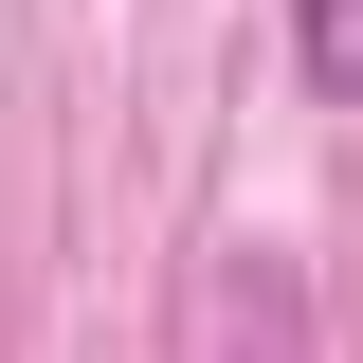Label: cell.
Returning <instances> with one entry per match:
<instances>
[{"label": "cell", "mask_w": 363, "mask_h": 363, "mask_svg": "<svg viewBox=\"0 0 363 363\" xmlns=\"http://www.w3.org/2000/svg\"><path fill=\"white\" fill-rule=\"evenodd\" d=\"M291 55H309V91H363V0H291Z\"/></svg>", "instance_id": "cell-1"}]
</instances>
